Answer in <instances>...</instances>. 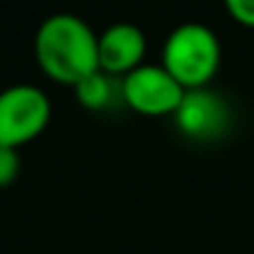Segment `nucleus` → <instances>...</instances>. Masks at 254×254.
I'll return each mask as SVG.
<instances>
[{
    "label": "nucleus",
    "instance_id": "9",
    "mask_svg": "<svg viewBox=\"0 0 254 254\" xmlns=\"http://www.w3.org/2000/svg\"><path fill=\"white\" fill-rule=\"evenodd\" d=\"M225 5L240 25L254 27V0H225Z\"/></svg>",
    "mask_w": 254,
    "mask_h": 254
},
{
    "label": "nucleus",
    "instance_id": "5",
    "mask_svg": "<svg viewBox=\"0 0 254 254\" xmlns=\"http://www.w3.org/2000/svg\"><path fill=\"white\" fill-rule=\"evenodd\" d=\"M175 126L190 141H215L230 128V106L227 101L202 89L185 91L180 106L175 109Z\"/></svg>",
    "mask_w": 254,
    "mask_h": 254
},
{
    "label": "nucleus",
    "instance_id": "1",
    "mask_svg": "<svg viewBox=\"0 0 254 254\" xmlns=\"http://www.w3.org/2000/svg\"><path fill=\"white\" fill-rule=\"evenodd\" d=\"M35 55L50 79L77 86L99 69V37L74 15H52L37 30Z\"/></svg>",
    "mask_w": 254,
    "mask_h": 254
},
{
    "label": "nucleus",
    "instance_id": "2",
    "mask_svg": "<svg viewBox=\"0 0 254 254\" xmlns=\"http://www.w3.org/2000/svg\"><path fill=\"white\" fill-rule=\"evenodd\" d=\"M220 57L222 52L215 32L200 22H188L175 27L166 40L163 69L185 91L202 89L215 77L220 67Z\"/></svg>",
    "mask_w": 254,
    "mask_h": 254
},
{
    "label": "nucleus",
    "instance_id": "6",
    "mask_svg": "<svg viewBox=\"0 0 254 254\" xmlns=\"http://www.w3.org/2000/svg\"><path fill=\"white\" fill-rule=\"evenodd\" d=\"M146 35L131 22H116L99 37V69L121 77L141 67Z\"/></svg>",
    "mask_w": 254,
    "mask_h": 254
},
{
    "label": "nucleus",
    "instance_id": "4",
    "mask_svg": "<svg viewBox=\"0 0 254 254\" xmlns=\"http://www.w3.org/2000/svg\"><path fill=\"white\" fill-rule=\"evenodd\" d=\"M183 96L185 89L156 64H141L124 77V104L143 116L175 114Z\"/></svg>",
    "mask_w": 254,
    "mask_h": 254
},
{
    "label": "nucleus",
    "instance_id": "3",
    "mask_svg": "<svg viewBox=\"0 0 254 254\" xmlns=\"http://www.w3.org/2000/svg\"><path fill=\"white\" fill-rule=\"evenodd\" d=\"M50 99L42 89L15 84L0 91V146L20 148L50 124Z\"/></svg>",
    "mask_w": 254,
    "mask_h": 254
},
{
    "label": "nucleus",
    "instance_id": "8",
    "mask_svg": "<svg viewBox=\"0 0 254 254\" xmlns=\"http://www.w3.org/2000/svg\"><path fill=\"white\" fill-rule=\"evenodd\" d=\"M20 173V156H17V148H7V146H0V188H7L15 183Z\"/></svg>",
    "mask_w": 254,
    "mask_h": 254
},
{
    "label": "nucleus",
    "instance_id": "7",
    "mask_svg": "<svg viewBox=\"0 0 254 254\" xmlns=\"http://www.w3.org/2000/svg\"><path fill=\"white\" fill-rule=\"evenodd\" d=\"M77 101L89 111H109L124 104V79L96 69L74 86Z\"/></svg>",
    "mask_w": 254,
    "mask_h": 254
}]
</instances>
